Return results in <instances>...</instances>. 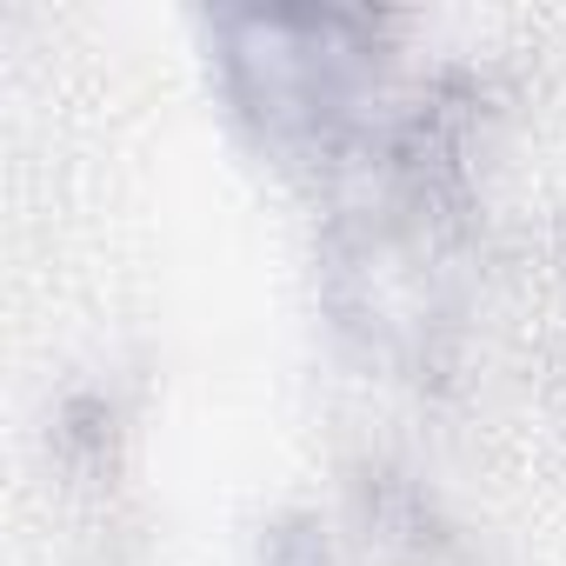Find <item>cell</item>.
<instances>
[{
  "instance_id": "obj_1",
  "label": "cell",
  "mask_w": 566,
  "mask_h": 566,
  "mask_svg": "<svg viewBox=\"0 0 566 566\" xmlns=\"http://www.w3.org/2000/svg\"><path fill=\"white\" fill-rule=\"evenodd\" d=\"M473 187L460 160V114H413L387 154L374 193L347 200L321 247V294L334 327L380 367L427 380L447 367L467 314Z\"/></svg>"
},
{
  "instance_id": "obj_2",
  "label": "cell",
  "mask_w": 566,
  "mask_h": 566,
  "mask_svg": "<svg viewBox=\"0 0 566 566\" xmlns=\"http://www.w3.org/2000/svg\"><path fill=\"white\" fill-rule=\"evenodd\" d=\"M213 67L260 147L327 160L367 120L387 67V21L347 8H220Z\"/></svg>"
},
{
  "instance_id": "obj_3",
  "label": "cell",
  "mask_w": 566,
  "mask_h": 566,
  "mask_svg": "<svg viewBox=\"0 0 566 566\" xmlns=\"http://www.w3.org/2000/svg\"><path fill=\"white\" fill-rule=\"evenodd\" d=\"M260 566H340V559H334V546H327L321 520L294 513V520H280V526L266 533V553H260Z\"/></svg>"
}]
</instances>
